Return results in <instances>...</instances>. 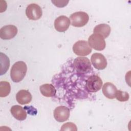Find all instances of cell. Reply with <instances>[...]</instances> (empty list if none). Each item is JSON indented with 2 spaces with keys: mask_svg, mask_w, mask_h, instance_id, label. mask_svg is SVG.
<instances>
[{
  "mask_svg": "<svg viewBox=\"0 0 131 131\" xmlns=\"http://www.w3.org/2000/svg\"><path fill=\"white\" fill-rule=\"evenodd\" d=\"M91 62L94 68L97 70L104 69L107 66V61L103 55L101 53H95L91 56Z\"/></svg>",
  "mask_w": 131,
  "mask_h": 131,
  "instance_id": "8",
  "label": "cell"
},
{
  "mask_svg": "<svg viewBox=\"0 0 131 131\" xmlns=\"http://www.w3.org/2000/svg\"><path fill=\"white\" fill-rule=\"evenodd\" d=\"M111 31V27L109 25L106 24H101L97 25L93 30L94 33L100 34L104 39L109 36Z\"/></svg>",
  "mask_w": 131,
  "mask_h": 131,
  "instance_id": "15",
  "label": "cell"
},
{
  "mask_svg": "<svg viewBox=\"0 0 131 131\" xmlns=\"http://www.w3.org/2000/svg\"><path fill=\"white\" fill-rule=\"evenodd\" d=\"M10 66L9 58L3 53H1V75L5 74Z\"/></svg>",
  "mask_w": 131,
  "mask_h": 131,
  "instance_id": "17",
  "label": "cell"
},
{
  "mask_svg": "<svg viewBox=\"0 0 131 131\" xmlns=\"http://www.w3.org/2000/svg\"><path fill=\"white\" fill-rule=\"evenodd\" d=\"M17 33V28L12 25L3 27L0 30V37L3 39H10L14 37Z\"/></svg>",
  "mask_w": 131,
  "mask_h": 131,
  "instance_id": "10",
  "label": "cell"
},
{
  "mask_svg": "<svg viewBox=\"0 0 131 131\" xmlns=\"http://www.w3.org/2000/svg\"><path fill=\"white\" fill-rule=\"evenodd\" d=\"M70 110L65 106H59L55 108L54 111L55 119L59 122L67 121L70 116Z\"/></svg>",
  "mask_w": 131,
  "mask_h": 131,
  "instance_id": "9",
  "label": "cell"
},
{
  "mask_svg": "<svg viewBox=\"0 0 131 131\" xmlns=\"http://www.w3.org/2000/svg\"><path fill=\"white\" fill-rule=\"evenodd\" d=\"M11 91L10 83L6 81H2L0 82V97H5L7 96Z\"/></svg>",
  "mask_w": 131,
  "mask_h": 131,
  "instance_id": "18",
  "label": "cell"
},
{
  "mask_svg": "<svg viewBox=\"0 0 131 131\" xmlns=\"http://www.w3.org/2000/svg\"><path fill=\"white\" fill-rule=\"evenodd\" d=\"M39 90L41 94L47 97L54 96L56 92L55 87L52 84L49 83L42 84L40 86Z\"/></svg>",
  "mask_w": 131,
  "mask_h": 131,
  "instance_id": "16",
  "label": "cell"
},
{
  "mask_svg": "<svg viewBox=\"0 0 131 131\" xmlns=\"http://www.w3.org/2000/svg\"><path fill=\"white\" fill-rule=\"evenodd\" d=\"M102 86V81L97 75H92L86 80L85 87L90 92H97L99 91Z\"/></svg>",
  "mask_w": 131,
  "mask_h": 131,
  "instance_id": "6",
  "label": "cell"
},
{
  "mask_svg": "<svg viewBox=\"0 0 131 131\" xmlns=\"http://www.w3.org/2000/svg\"><path fill=\"white\" fill-rule=\"evenodd\" d=\"M88 43L91 48L97 51L103 50L106 46L104 38L100 34L93 33L88 38Z\"/></svg>",
  "mask_w": 131,
  "mask_h": 131,
  "instance_id": "4",
  "label": "cell"
},
{
  "mask_svg": "<svg viewBox=\"0 0 131 131\" xmlns=\"http://www.w3.org/2000/svg\"><path fill=\"white\" fill-rule=\"evenodd\" d=\"M115 97L117 100L121 102L126 101L129 99V96L127 92L121 90H117L116 93Z\"/></svg>",
  "mask_w": 131,
  "mask_h": 131,
  "instance_id": "19",
  "label": "cell"
},
{
  "mask_svg": "<svg viewBox=\"0 0 131 131\" xmlns=\"http://www.w3.org/2000/svg\"><path fill=\"white\" fill-rule=\"evenodd\" d=\"M61 130H77L76 125L72 122H67L63 124L60 129Z\"/></svg>",
  "mask_w": 131,
  "mask_h": 131,
  "instance_id": "20",
  "label": "cell"
},
{
  "mask_svg": "<svg viewBox=\"0 0 131 131\" xmlns=\"http://www.w3.org/2000/svg\"><path fill=\"white\" fill-rule=\"evenodd\" d=\"M70 20L64 15H61L57 17L54 21V27L56 31L63 32L69 28L70 25Z\"/></svg>",
  "mask_w": 131,
  "mask_h": 131,
  "instance_id": "11",
  "label": "cell"
},
{
  "mask_svg": "<svg viewBox=\"0 0 131 131\" xmlns=\"http://www.w3.org/2000/svg\"><path fill=\"white\" fill-rule=\"evenodd\" d=\"M31 93L27 90H21L19 91L16 95V99L18 103L21 105L29 103L32 100Z\"/></svg>",
  "mask_w": 131,
  "mask_h": 131,
  "instance_id": "12",
  "label": "cell"
},
{
  "mask_svg": "<svg viewBox=\"0 0 131 131\" xmlns=\"http://www.w3.org/2000/svg\"><path fill=\"white\" fill-rule=\"evenodd\" d=\"M27 71L26 63L22 61L15 62L12 67L10 71V76L14 82H19L25 77Z\"/></svg>",
  "mask_w": 131,
  "mask_h": 131,
  "instance_id": "1",
  "label": "cell"
},
{
  "mask_svg": "<svg viewBox=\"0 0 131 131\" xmlns=\"http://www.w3.org/2000/svg\"><path fill=\"white\" fill-rule=\"evenodd\" d=\"M10 112L12 116L18 120H24L27 117V113L25 110L19 105L12 106L10 109Z\"/></svg>",
  "mask_w": 131,
  "mask_h": 131,
  "instance_id": "14",
  "label": "cell"
},
{
  "mask_svg": "<svg viewBox=\"0 0 131 131\" xmlns=\"http://www.w3.org/2000/svg\"><path fill=\"white\" fill-rule=\"evenodd\" d=\"M42 12L41 7L36 4H31L28 6L26 10L27 17L33 20L39 19L42 16Z\"/></svg>",
  "mask_w": 131,
  "mask_h": 131,
  "instance_id": "7",
  "label": "cell"
},
{
  "mask_svg": "<svg viewBox=\"0 0 131 131\" xmlns=\"http://www.w3.org/2000/svg\"><path fill=\"white\" fill-rule=\"evenodd\" d=\"M88 14L82 11H79L72 14L70 16L71 25L75 27H81L85 26L88 22Z\"/></svg>",
  "mask_w": 131,
  "mask_h": 131,
  "instance_id": "3",
  "label": "cell"
},
{
  "mask_svg": "<svg viewBox=\"0 0 131 131\" xmlns=\"http://www.w3.org/2000/svg\"><path fill=\"white\" fill-rule=\"evenodd\" d=\"M117 91V89L115 85L111 82L105 83L102 87L103 95L110 99H113L115 98Z\"/></svg>",
  "mask_w": 131,
  "mask_h": 131,
  "instance_id": "13",
  "label": "cell"
},
{
  "mask_svg": "<svg viewBox=\"0 0 131 131\" xmlns=\"http://www.w3.org/2000/svg\"><path fill=\"white\" fill-rule=\"evenodd\" d=\"M73 64L75 69L79 74H85L92 70L91 63L87 57H77L74 59Z\"/></svg>",
  "mask_w": 131,
  "mask_h": 131,
  "instance_id": "2",
  "label": "cell"
},
{
  "mask_svg": "<svg viewBox=\"0 0 131 131\" xmlns=\"http://www.w3.org/2000/svg\"><path fill=\"white\" fill-rule=\"evenodd\" d=\"M73 51L77 55L86 56L91 53L92 49L86 41L79 40L74 44Z\"/></svg>",
  "mask_w": 131,
  "mask_h": 131,
  "instance_id": "5",
  "label": "cell"
}]
</instances>
